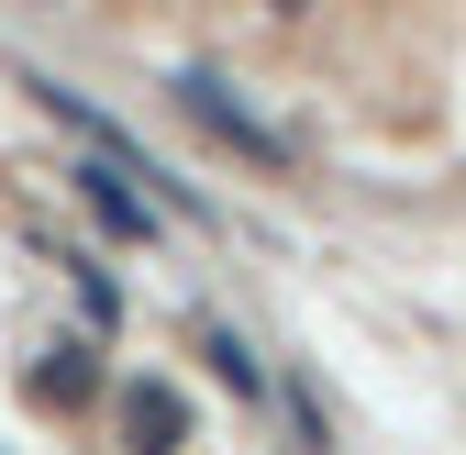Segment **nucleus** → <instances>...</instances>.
<instances>
[{"mask_svg": "<svg viewBox=\"0 0 466 455\" xmlns=\"http://www.w3.org/2000/svg\"><path fill=\"white\" fill-rule=\"evenodd\" d=\"M178 111H189L200 134H222V145L245 156V167H289V134H267V123H256V111L233 100L222 78H178Z\"/></svg>", "mask_w": 466, "mask_h": 455, "instance_id": "nucleus-1", "label": "nucleus"}, {"mask_svg": "<svg viewBox=\"0 0 466 455\" xmlns=\"http://www.w3.org/2000/svg\"><path fill=\"white\" fill-rule=\"evenodd\" d=\"M78 189H89V211H100V222H123V234H156V200H134L123 178H111V156H100V167H78Z\"/></svg>", "mask_w": 466, "mask_h": 455, "instance_id": "nucleus-2", "label": "nucleus"}, {"mask_svg": "<svg viewBox=\"0 0 466 455\" xmlns=\"http://www.w3.org/2000/svg\"><path fill=\"white\" fill-rule=\"evenodd\" d=\"M211 378H222V389H245V400H267V367H256V345H245V333H222V322H211Z\"/></svg>", "mask_w": 466, "mask_h": 455, "instance_id": "nucleus-3", "label": "nucleus"}]
</instances>
